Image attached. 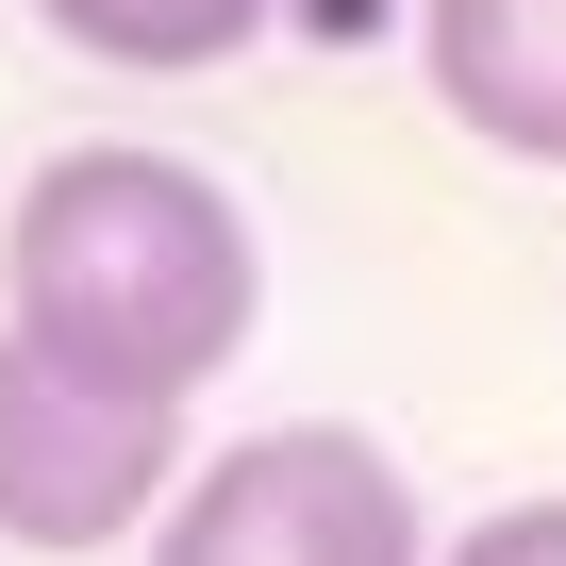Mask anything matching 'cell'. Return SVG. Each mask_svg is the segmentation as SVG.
I'll use <instances>...</instances> for the list:
<instances>
[{
  "label": "cell",
  "instance_id": "cell-4",
  "mask_svg": "<svg viewBox=\"0 0 566 566\" xmlns=\"http://www.w3.org/2000/svg\"><path fill=\"white\" fill-rule=\"evenodd\" d=\"M417 67L500 167H566V0H417Z\"/></svg>",
  "mask_w": 566,
  "mask_h": 566
},
{
  "label": "cell",
  "instance_id": "cell-1",
  "mask_svg": "<svg viewBox=\"0 0 566 566\" xmlns=\"http://www.w3.org/2000/svg\"><path fill=\"white\" fill-rule=\"evenodd\" d=\"M266 317V250L233 217L217 167L150 150V134H84L18 184L0 217V334H34L101 384H150V400H200Z\"/></svg>",
  "mask_w": 566,
  "mask_h": 566
},
{
  "label": "cell",
  "instance_id": "cell-6",
  "mask_svg": "<svg viewBox=\"0 0 566 566\" xmlns=\"http://www.w3.org/2000/svg\"><path fill=\"white\" fill-rule=\"evenodd\" d=\"M450 566H566V500H500V516H483Z\"/></svg>",
  "mask_w": 566,
  "mask_h": 566
},
{
  "label": "cell",
  "instance_id": "cell-3",
  "mask_svg": "<svg viewBox=\"0 0 566 566\" xmlns=\"http://www.w3.org/2000/svg\"><path fill=\"white\" fill-rule=\"evenodd\" d=\"M184 500V400L0 334V549H117Z\"/></svg>",
  "mask_w": 566,
  "mask_h": 566
},
{
  "label": "cell",
  "instance_id": "cell-2",
  "mask_svg": "<svg viewBox=\"0 0 566 566\" xmlns=\"http://www.w3.org/2000/svg\"><path fill=\"white\" fill-rule=\"evenodd\" d=\"M150 566H433V533L350 417H283L184 467V500L150 516Z\"/></svg>",
  "mask_w": 566,
  "mask_h": 566
},
{
  "label": "cell",
  "instance_id": "cell-5",
  "mask_svg": "<svg viewBox=\"0 0 566 566\" xmlns=\"http://www.w3.org/2000/svg\"><path fill=\"white\" fill-rule=\"evenodd\" d=\"M34 18L84 51V67H134V84H200L266 34V0H34Z\"/></svg>",
  "mask_w": 566,
  "mask_h": 566
}]
</instances>
